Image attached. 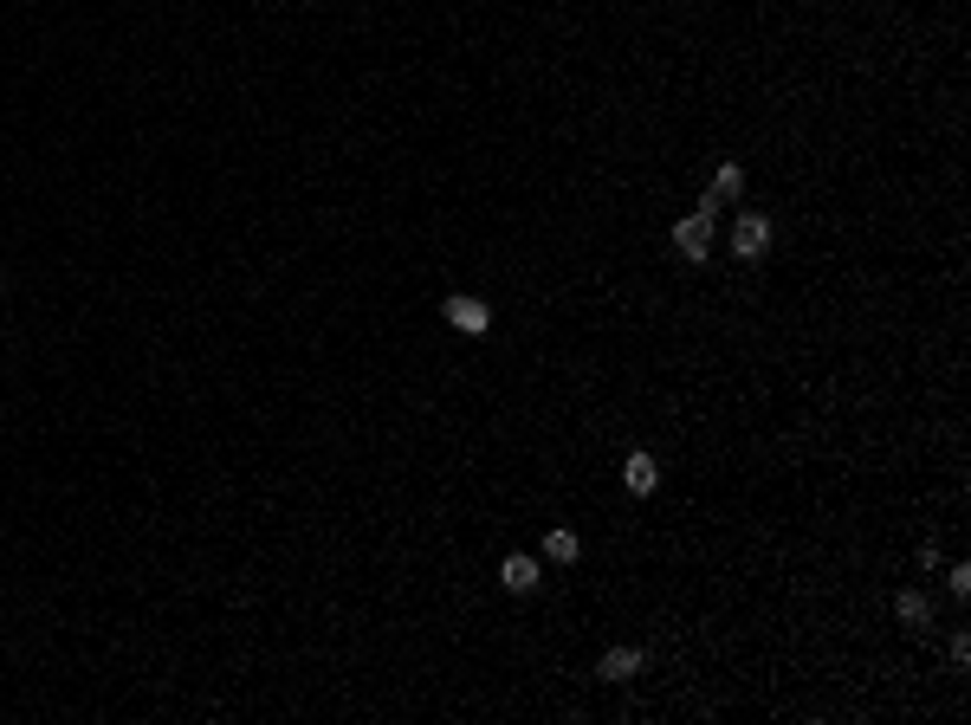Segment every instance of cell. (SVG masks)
<instances>
[{"mask_svg": "<svg viewBox=\"0 0 971 725\" xmlns=\"http://www.w3.org/2000/svg\"><path fill=\"white\" fill-rule=\"evenodd\" d=\"M583 557V538L570 525H557V531H544V564H577Z\"/></svg>", "mask_w": 971, "mask_h": 725, "instance_id": "cell-7", "label": "cell"}, {"mask_svg": "<svg viewBox=\"0 0 971 725\" xmlns=\"http://www.w3.org/2000/svg\"><path fill=\"white\" fill-rule=\"evenodd\" d=\"M771 253V221H764V214H738L732 221V259H764Z\"/></svg>", "mask_w": 971, "mask_h": 725, "instance_id": "cell-2", "label": "cell"}, {"mask_svg": "<svg viewBox=\"0 0 971 725\" xmlns=\"http://www.w3.org/2000/svg\"><path fill=\"white\" fill-rule=\"evenodd\" d=\"M441 318L454 324V331H467V337L492 331V311L480 305V298H467V292H454V298H447V305H441Z\"/></svg>", "mask_w": 971, "mask_h": 725, "instance_id": "cell-3", "label": "cell"}, {"mask_svg": "<svg viewBox=\"0 0 971 725\" xmlns=\"http://www.w3.org/2000/svg\"><path fill=\"white\" fill-rule=\"evenodd\" d=\"M738 188H745V169H738V162H719V175H713V188H706V195L738 201Z\"/></svg>", "mask_w": 971, "mask_h": 725, "instance_id": "cell-9", "label": "cell"}, {"mask_svg": "<svg viewBox=\"0 0 971 725\" xmlns=\"http://www.w3.org/2000/svg\"><path fill=\"white\" fill-rule=\"evenodd\" d=\"M641 661H648L641 648H609L603 661H596V680H628V674H641Z\"/></svg>", "mask_w": 971, "mask_h": 725, "instance_id": "cell-6", "label": "cell"}, {"mask_svg": "<svg viewBox=\"0 0 971 725\" xmlns=\"http://www.w3.org/2000/svg\"><path fill=\"white\" fill-rule=\"evenodd\" d=\"M894 615L913 628V635H926V622H933V603H926L920 590H900V596H894Z\"/></svg>", "mask_w": 971, "mask_h": 725, "instance_id": "cell-8", "label": "cell"}, {"mask_svg": "<svg viewBox=\"0 0 971 725\" xmlns=\"http://www.w3.org/2000/svg\"><path fill=\"white\" fill-rule=\"evenodd\" d=\"M654 480H661V467H654V454H641V447H635V454L622 460V486L635 492V499H648V492H654Z\"/></svg>", "mask_w": 971, "mask_h": 725, "instance_id": "cell-5", "label": "cell"}, {"mask_svg": "<svg viewBox=\"0 0 971 725\" xmlns=\"http://www.w3.org/2000/svg\"><path fill=\"white\" fill-rule=\"evenodd\" d=\"M952 596H959V603L971 596V570H965V564H952Z\"/></svg>", "mask_w": 971, "mask_h": 725, "instance_id": "cell-10", "label": "cell"}, {"mask_svg": "<svg viewBox=\"0 0 971 725\" xmlns=\"http://www.w3.org/2000/svg\"><path fill=\"white\" fill-rule=\"evenodd\" d=\"M719 208H726V201H719V195H706L700 208H693L687 221L674 227V253L687 259V266H706V259H713V221H719Z\"/></svg>", "mask_w": 971, "mask_h": 725, "instance_id": "cell-1", "label": "cell"}, {"mask_svg": "<svg viewBox=\"0 0 971 725\" xmlns=\"http://www.w3.org/2000/svg\"><path fill=\"white\" fill-rule=\"evenodd\" d=\"M538 577H544L538 557H525V551H512V557L499 564V583H505L512 596H531V590H538Z\"/></svg>", "mask_w": 971, "mask_h": 725, "instance_id": "cell-4", "label": "cell"}]
</instances>
